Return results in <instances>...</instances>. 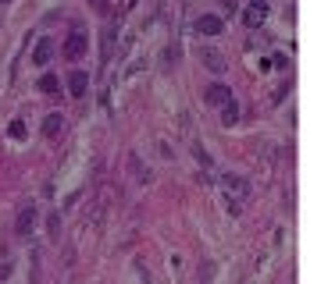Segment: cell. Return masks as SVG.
Returning <instances> with one entry per match:
<instances>
[{"label": "cell", "instance_id": "obj_14", "mask_svg": "<svg viewBox=\"0 0 328 284\" xmlns=\"http://www.w3.org/2000/svg\"><path fill=\"white\" fill-rule=\"evenodd\" d=\"M39 89H43V92H57V78H54V75H43V78H39Z\"/></svg>", "mask_w": 328, "mask_h": 284}, {"label": "cell", "instance_id": "obj_11", "mask_svg": "<svg viewBox=\"0 0 328 284\" xmlns=\"http://www.w3.org/2000/svg\"><path fill=\"white\" fill-rule=\"evenodd\" d=\"M221 121H225V125H236V121H239V107H236V100H229V103L221 107Z\"/></svg>", "mask_w": 328, "mask_h": 284}, {"label": "cell", "instance_id": "obj_13", "mask_svg": "<svg viewBox=\"0 0 328 284\" xmlns=\"http://www.w3.org/2000/svg\"><path fill=\"white\" fill-rule=\"evenodd\" d=\"M47 227H50V238L57 242V238H61V213H57V210H50V217H47Z\"/></svg>", "mask_w": 328, "mask_h": 284}, {"label": "cell", "instance_id": "obj_6", "mask_svg": "<svg viewBox=\"0 0 328 284\" xmlns=\"http://www.w3.org/2000/svg\"><path fill=\"white\" fill-rule=\"evenodd\" d=\"M225 188H229V192H236L239 199H246V196H250V181H246V178H239V174H225Z\"/></svg>", "mask_w": 328, "mask_h": 284}, {"label": "cell", "instance_id": "obj_1", "mask_svg": "<svg viewBox=\"0 0 328 284\" xmlns=\"http://www.w3.org/2000/svg\"><path fill=\"white\" fill-rule=\"evenodd\" d=\"M111 196H114V188H111V185H100V192L93 196V206L86 213V227H100V224H104V213L111 206Z\"/></svg>", "mask_w": 328, "mask_h": 284}, {"label": "cell", "instance_id": "obj_5", "mask_svg": "<svg viewBox=\"0 0 328 284\" xmlns=\"http://www.w3.org/2000/svg\"><path fill=\"white\" fill-rule=\"evenodd\" d=\"M86 89H89V75H86V71H72V78H68V92L79 100V96H86Z\"/></svg>", "mask_w": 328, "mask_h": 284}, {"label": "cell", "instance_id": "obj_9", "mask_svg": "<svg viewBox=\"0 0 328 284\" xmlns=\"http://www.w3.org/2000/svg\"><path fill=\"white\" fill-rule=\"evenodd\" d=\"M203 64H207L211 71H225V68H229V64H225V57H221L218 50H203Z\"/></svg>", "mask_w": 328, "mask_h": 284}, {"label": "cell", "instance_id": "obj_16", "mask_svg": "<svg viewBox=\"0 0 328 284\" xmlns=\"http://www.w3.org/2000/svg\"><path fill=\"white\" fill-rule=\"evenodd\" d=\"M193 153H196V160H200V163H203V167H211V156H207V149H200V146H196V142H193Z\"/></svg>", "mask_w": 328, "mask_h": 284}, {"label": "cell", "instance_id": "obj_12", "mask_svg": "<svg viewBox=\"0 0 328 284\" xmlns=\"http://www.w3.org/2000/svg\"><path fill=\"white\" fill-rule=\"evenodd\" d=\"M129 163H132V171H136V181H150V178H154V174H150V171H147V167H143V160H139V156H136V153H132V156H129Z\"/></svg>", "mask_w": 328, "mask_h": 284}, {"label": "cell", "instance_id": "obj_10", "mask_svg": "<svg viewBox=\"0 0 328 284\" xmlns=\"http://www.w3.org/2000/svg\"><path fill=\"white\" fill-rule=\"evenodd\" d=\"M61 125H65V117H61V114H47V121H43V135H57V132H61Z\"/></svg>", "mask_w": 328, "mask_h": 284}, {"label": "cell", "instance_id": "obj_18", "mask_svg": "<svg viewBox=\"0 0 328 284\" xmlns=\"http://www.w3.org/2000/svg\"><path fill=\"white\" fill-rule=\"evenodd\" d=\"M250 4H253L257 11H268V4H264V0H250Z\"/></svg>", "mask_w": 328, "mask_h": 284}, {"label": "cell", "instance_id": "obj_3", "mask_svg": "<svg viewBox=\"0 0 328 284\" xmlns=\"http://www.w3.org/2000/svg\"><path fill=\"white\" fill-rule=\"evenodd\" d=\"M65 57H72V61L86 57V36H82V29H72V32H68V39H65Z\"/></svg>", "mask_w": 328, "mask_h": 284}, {"label": "cell", "instance_id": "obj_7", "mask_svg": "<svg viewBox=\"0 0 328 284\" xmlns=\"http://www.w3.org/2000/svg\"><path fill=\"white\" fill-rule=\"evenodd\" d=\"M50 57H54V43H50V39H39V43H36V50H32V64H39V68H43Z\"/></svg>", "mask_w": 328, "mask_h": 284}, {"label": "cell", "instance_id": "obj_2", "mask_svg": "<svg viewBox=\"0 0 328 284\" xmlns=\"http://www.w3.org/2000/svg\"><path fill=\"white\" fill-rule=\"evenodd\" d=\"M32 224H36V206H32V203H25V206L18 210V220H14V234H18V238H29Z\"/></svg>", "mask_w": 328, "mask_h": 284}, {"label": "cell", "instance_id": "obj_4", "mask_svg": "<svg viewBox=\"0 0 328 284\" xmlns=\"http://www.w3.org/2000/svg\"><path fill=\"white\" fill-rule=\"evenodd\" d=\"M196 29H200L203 36H218V32L225 29V21H221L218 14H200V18H196Z\"/></svg>", "mask_w": 328, "mask_h": 284}, {"label": "cell", "instance_id": "obj_15", "mask_svg": "<svg viewBox=\"0 0 328 284\" xmlns=\"http://www.w3.org/2000/svg\"><path fill=\"white\" fill-rule=\"evenodd\" d=\"M7 132H11L14 139H25V125H22V121H11V128H7Z\"/></svg>", "mask_w": 328, "mask_h": 284}, {"label": "cell", "instance_id": "obj_8", "mask_svg": "<svg viewBox=\"0 0 328 284\" xmlns=\"http://www.w3.org/2000/svg\"><path fill=\"white\" fill-rule=\"evenodd\" d=\"M229 100H232V89H229V85H211V89H207V103L225 107Z\"/></svg>", "mask_w": 328, "mask_h": 284}, {"label": "cell", "instance_id": "obj_17", "mask_svg": "<svg viewBox=\"0 0 328 284\" xmlns=\"http://www.w3.org/2000/svg\"><path fill=\"white\" fill-rule=\"evenodd\" d=\"M260 18H264V11H257V7H253V11H250V14H246V25H250V29H253V25H257V21H260Z\"/></svg>", "mask_w": 328, "mask_h": 284}]
</instances>
